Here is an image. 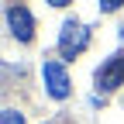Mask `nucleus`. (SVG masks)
Wrapping results in <instances>:
<instances>
[{"instance_id": "nucleus-1", "label": "nucleus", "mask_w": 124, "mask_h": 124, "mask_svg": "<svg viewBox=\"0 0 124 124\" xmlns=\"http://www.w3.org/2000/svg\"><path fill=\"white\" fill-rule=\"evenodd\" d=\"M86 45H90V31L79 21H66V24H62V31H59V52H62V59L83 55Z\"/></svg>"}, {"instance_id": "nucleus-2", "label": "nucleus", "mask_w": 124, "mask_h": 124, "mask_svg": "<svg viewBox=\"0 0 124 124\" xmlns=\"http://www.w3.org/2000/svg\"><path fill=\"white\" fill-rule=\"evenodd\" d=\"M41 79H45V86H48V93H52L55 100H66L69 97V72H66L62 62L45 59L41 62Z\"/></svg>"}, {"instance_id": "nucleus-3", "label": "nucleus", "mask_w": 124, "mask_h": 124, "mask_svg": "<svg viewBox=\"0 0 124 124\" xmlns=\"http://www.w3.org/2000/svg\"><path fill=\"white\" fill-rule=\"evenodd\" d=\"M97 86L100 90H117L124 86V55H110L97 69Z\"/></svg>"}, {"instance_id": "nucleus-4", "label": "nucleus", "mask_w": 124, "mask_h": 124, "mask_svg": "<svg viewBox=\"0 0 124 124\" xmlns=\"http://www.w3.org/2000/svg\"><path fill=\"white\" fill-rule=\"evenodd\" d=\"M7 21H10V31H14V38H21V41H31L35 38V21H31V10L28 7H10L7 10Z\"/></svg>"}, {"instance_id": "nucleus-5", "label": "nucleus", "mask_w": 124, "mask_h": 124, "mask_svg": "<svg viewBox=\"0 0 124 124\" xmlns=\"http://www.w3.org/2000/svg\"><path fill=\"white\" fill-rule=\"evenodd\" d=\"M0 124H24V117L17 110H4V117H0Z\"/></svg>"}, {"instance_id": "nucleus-6", "label": "nucleus", "mask_w": 124, "mask_h": 124, "mask_svg": "<svg viewBox=\"0 0 124 124\" xmlns=\"http://www.w3.org/2000/svg\"><path fill=\"white\" fill-rule=\"evenodd\" d=\"M121 0H100V10H117Z\"/></svg>"}]
</instances>
